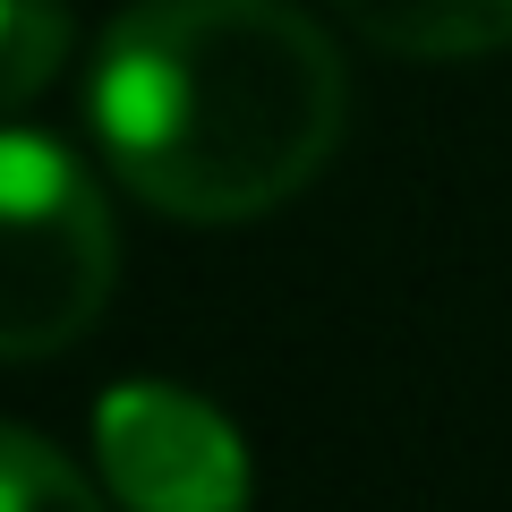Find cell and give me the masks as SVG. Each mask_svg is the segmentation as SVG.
<instances>
[{"label":"cell","mask_w":512,"mask_h":512,"mask_svg":"<svg viewBox=\"0 0 512 512\" xmlns=\"http://www.w3.org/2000/svg\"><path fill=\"white\" fill-rule=\"evenodd\" d=\"M86 111L154 214L256 222L333 163L350 77L291 0H137L94 52Z\"/></svg>","instance_id":"1"},{"label":"cell","mask_w":512,"mask_h":512,"mask_svg":"<svg viewBox=\"0 0 512 512\" xmlns=\"http://www.w3.org/2000/svg\"><path fill=\"white\" fill-rule=\"evenodd\" d=\"M111 265L120 239L77 154L0 128V359H60L86 342L111 299Z\"/></svg>","instance_id":"2"},{"label":"cell","mask_w":512,"mask_h":512,"mask_svg":"<svg viewBox=\"0 0 512 512\" xmlns=\"http://www.w3.org/2000/svg\"><path fill=\"white\" fill-rule=\"evenodd\" d=\"M103 487L128 512H248V444L180 384H111L94 402Z\"/></svg>","instance_id":"3"},{"label":"cell","mask_w":512,"mask_h":512,"mask_svg":"<svg viewBox=\"0 0 512 512\" xmlns=\"http://www.w3.org/2000/svg\"><path fill=\"white\" fill-rule=\"evenodd\" d=\"M333 9L402 60H478L512 43V0H333Z\"/></svg>","instance_id":"4"},{"label":"cell","mask_w":512,"mask_h":512,"mask_svg":"<svg viewBox=\"0 0 512 512\" xmlns=\"http://www.w3.org/2000/svg\"><path fill=\"white\" fill-rule=\"evenodd\" d=\"M69 60V9L60 0H0V111L35 103Z\"/></svg>","instance_id":"5"},{"label":"cell","mask_w":512,"mask_h":512,"mask_svg":"<svg viewBox=\"0 0 512 512\" xmlns=\"http://www.w3.org/2000/svg\"><path fill=\"white\" fill-rule=\"evenodd\" d=\"M0 512H103L77 461H60L43 436L0 419Z\"/></svg>","instance_id":"6"}]
</instances>
